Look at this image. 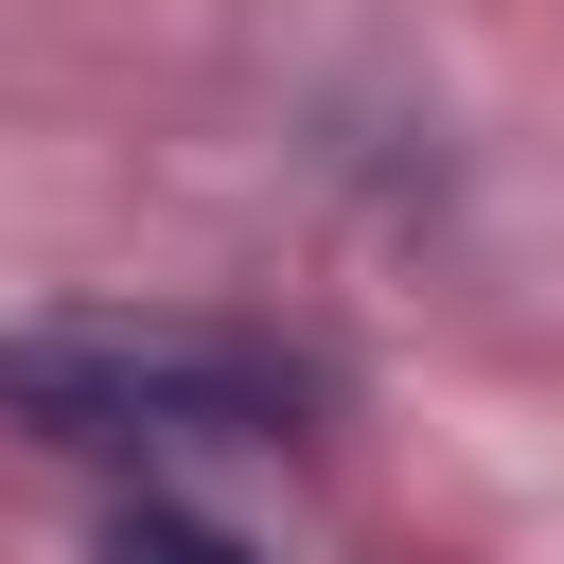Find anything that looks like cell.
Masks as SVG:
<instances>
[{
  "label": "cell",
  "mask_w": 564,
  "mask_h": 564,
  "mask_svg": "<svg viewBox=\"0 0 564 564\" xmlns=\"http://www.w3.org/2000/svg\"><path fill=\"white\" fill-rule=\"evenodd\" d=\"M317 370L229 317H18L0 423L53 458H176V441H300Z\"/></svg>",
  "instance_id": "obj_1"
},
{
  "label": "cell",
  "mask_w": 564,
  "mask_h": 564,
  "mask_svg": "<svg viewBox=\"0 0 564 564\" xmlns=\"http://www.w3.org/2000/svg\"><path fill=\"white\" fill-rule=\"evenodd\" d=\"M88 564H247V546H229V529H212V511H176V494H123V511H106V546H88Z\"/></svg>",
  "instance_id": "obj_2"
}]
</instances>
